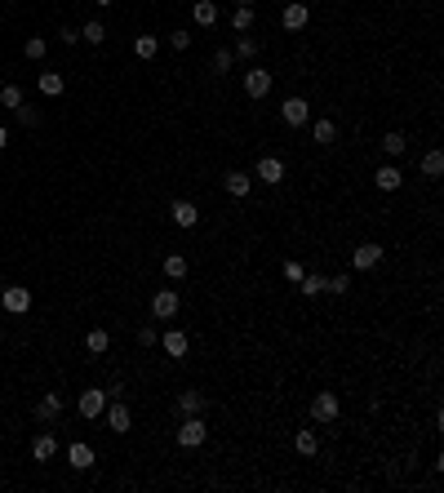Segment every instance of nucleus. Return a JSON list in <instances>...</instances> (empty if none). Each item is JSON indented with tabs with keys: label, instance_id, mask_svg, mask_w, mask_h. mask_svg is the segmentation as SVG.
I'll use <instances>...</instances> for the list:
<instances>
[{
	"label": "nucleus",
	"instance_id": "nucleus-41",
	"mask_svg": "<svg viewBox=\"0 0 444 493\" xmlns=\"http://www.w3.org/2000/svg\"><path fill=\"white\" fill-rule=\"evenodd\" d=\"M5 147H9V134H5V125H0V152H5Z\"/></svg>",
	"mask_w": 444,
	"mask_h": 493
},
{
	"label": "nucleus",
	"instance_id": "nucleus-17",
	"mask_svg": "<svg viewBox=\"0 0 444 493\" xmlns=\"http://www.w3.org/2000/svg\"><path fill=\"white\" fill-rule=\"evenodd\" d=\"M54 453H58V440L49 436V431H40L36 440H31V458H36V463H49Z\"/></svg>",
	"mask_w": 444,
	"mask_h": 493
},
{
	"label": "nucleus",
	"instance_id": "nucleus-6",
	"mask_svg": "<svg viewBox=\"0 0 444 493\" xmlns=\"http://www.w3.org/2000/svg\"><path fill=\"white\" fill-rule=\"evenodd\" d=\"M178 307H183L178 289H160L156 298H152V316H156V320H173V316H178Z\"/></svg>",
	"mask_w": 444,
	"mask_h": 493
},
{
	"label": "nucleus",
	"instance_id": "nucleus-19",
	"mask_svg": "<svg viewBox=\"0 0 444 493\" xmlns=\"http://www.w3.org/2000/svg\"><path fill=\"white\" fill-rule=\"evenodd\" d=\"M191 18L209 31L213 23H218V5H213V0H195V5H191Z\"/></svg>",
	"mask_w": 444,
	"mask_h": 493
},
{
	"label": "nucleus",
	"instance_id": "nucleus-39",
	"mask_svg": "<svg viewBox=\"0 0 444 493\" xmlns=\"http://www.w3.org/2000/svg\"><path fill=\"white\" fill-rule=\"evenodd\" d=\"M169 45H173V49H187V45H191V31H173Z\"/></svg>",
	"mask_w": 444,
	"mask_h": 493
},
{
	"label": "nucleus",
	"instance_id": "nucleus-21",
	"mask_svg": "<svg viewBox=\"0 0 444 493\" xmlns=\"http://www.w3.org/2000/svg\"><path fill=\"white\" fill-rule=\"evenodd\" d=\"M311 138H316L320 147H334L338 142V125L334 120H316V125H311Z\"/></svg>",
	"mask_w": 444,
	"mask_h": 493
},
{
	"label": "nucleus",
	"instance_id": "nucleus-34",
	"mask_svg": "<svg viewBox=\"0 0 444 493\" xmlns=\"http://www.w3.org/2000/svg\"><path fill=\"white\" fill-rule=\"evenodd\" d=\"M422 174H426V178H440V174H444V156H440V152H426V156H422Z\"/></svg>",
	"mask_w": 444,
	"mask_h": 493
},
{
	"label": "nucleus",
	"instance_id": "nucleus-5",
	"mask_svg": "<svg viewBox=\"0 0 444 493\" xmlns=\"http://www.w3.org/2000/svg\"><path fill=\"white\" fill-rule=\"evenodd\" d=\"M280 116H285V125L298 129V125H307V120H311V103L293 94V98H285V103H280Z\"/></svg>",
	"mask_w": 444,
	"mask_h": 493
},
{
	"label": "nucleus",
	"instance_id": "nucleus-26",
	"mask_svg": "<svg viewBox=\"0 0 444 493\" xmlns=\"http://www.w3.org/2000/svg\"><path fill=\"white\" fill-rule=\"evenodd\" d=\"M134 54H138L142 62H152V58L160 54V40H156V36H138V40H134Z\"/></svg>",
	"mask_w": 444,
	"mask_h": 493
},
{
	"label": "nucleus",
	"instance_id": "nucleus-38",
	"mask_svg": "<svg viewBox=\"0 0 444 493\" xmlns=\"http://www.w3.org/2000/svg\"><path fill=\"white\" fill-rule=\"evenodd\" d=\"M156 338H160V334H156V329H152V324H142V329H138V342H142V347H152V342H156Z\"/></svg>",
	"mask_w": 444,
	"mask_h": 493
},
{
	"label": "nucleus",
	"instance_id": "nucleus-3",
	"mask_svg": "<svg viewBox=\"0 0 444 493\" xmlns=\"http://www.w3.org/2000/svg\"><path fill=\"white\" fill-rule=\"evenodd\" d=\"M0 307H5L9 316H27L31 311V289L27 285H9L5 293H0Z\"/></svg>",
	"mask_w": 444,
	"mask_h": 493
},
{
	"label": "nucleus",
	"instance_id": "nucleus-11",
	"mask_svg": "<svg viewBox=\"0 0 444 493\" xmlns=\"http://www.w3.org/2000/svg\"><path fill=\"white\" fill-rule=\"evenodd\" d=\"M258 178H262V183H271V187L285 183V160L280 156H262L258 160Z\"/></svg>",
	"mask_w": 444,
	"mask_h": 493
},
{
	"label": "nucleus",
	"instance_id": "nucleus-43",
	"mask_svg": "<svg viewBox=\"0 0 444 493\" xmlns=\"http://www.w3.org/2000/svg\"><path fill=\"white\" fill-rule=\"evenodd\" d=\"M236 5H254V0H236Z\"/></svg>",
	"mask_w": 444,
	"mask_h": 493
},
{
	"label": "nucleus",
	"instance_id": "nucleus-7",
	"mask_svg": "<svg viewBox=\"0 0 444 493\" xmlns=\"http://www.w3.org/2000/svg\"><path fill=\"white\" fill-rule=\"evenodd\" d=\"M31 414H36V422H58L62 418V396H58V391H49V396H40L36 400V409H31Z\"/></svg>",
	"mask_w": 444,
	"mask_h": 493
},
{
	"label": "nucleus",
	"instance_id": "nucleus-12",
	"mask_svg": "<svg viewBox=\"0 0 444 493\" xmlns=\"http://www.w3.org/2000/svg\"><path fill=\"white\" fill-rule=\"evenodd\" d=\"M351 262H355V271H369V267H377V262H382V244H360V249L351 254Z\"/></svg>",
	"mask_w": 444,
	"mask_h": 493
},
{
	"label": "nucleus",
	"instance_id": "nucleus-30",
	"mask_svg": "<svg viewBox=\"0 0 444 493\" xmlns=\"http://www.w3.org/2000/svg\"><path fill=\"white\" fill-rule=\"evenodd\" d=\"M40 94L45 98H58L62 94V76L58 72H40Z\"/></svg>",
	"mask_w": 444,
	"mask_h": 493
},
{
	"label": "nucleus",
	"instance_id": "nucleus-40",
	"mask_svg": "<svg viewBox=\"0 0 444 493\" xmlns=\"http://www.w3.org/2000/svg\"><path fill=\"white\" fill-rule=\"evenodd\" d=\"M285 276L289 280H302V262H285Z\"/></svg>",
	"mask_w": 444,
	"mask_h": 493
},
{
	"label": "nucleus",
	"instance_id": "nucleus-4",
	"mask_svg": "<svg viewBox=\"0 0 444 493\" xmlns=\"http://www.w3.org/2000/svg\"><path fill=\"white\" fill-rule=\"evenodd\" d=\"M342 414V404L334 391H320V396H311V422H334Z\"/></svg>",
	"mask_w": 444,
	"mask_h": 493
},
{
	"label": "nucleus",
	"instance_id": "nucleus-16",
	"mask_svg": "<svg viewBox=\"0 0 444 493\" xmlns=\"http://www.w3.org/2000/svg\"><path fill=\"white\" fill-rule=\"evenodd\" d=\"M222 187H227V196L244 200V196H249V187H254V178H249V174H240V169H232V174L222 178Z\"/></svg>",
	"mask_w": 444,
	"mask_h": 493
},
{
	"label": "nucleus",
	"instance_id": "nucleus-8",
	"mask_svg": "<svg viewBox=\"0 0 444 493\" xmlns=\"http://www.w3.org/2000/svg\"><path fill=\"white\" fill-rule=\"evenodd\" d=\"M244 94H249V98H267L271 94V72L249 67V72H244Z\"/></svg>",
	"mask_w": 444,
	"mask_h": 493
},
{
	"label": "nucleus",
	"instance_id": "nucleus-9",
	"mask_svg": "<svg viewBox=\"0 0 444 493\" xmlns=\"http://www.w3.org/2000/svg\"><path fill=\"white\" fill-rule=\"evenodd\" d=\"M103 418H107V426H111V431H116V436H125V431H129V422H134V418H129V404H125V400H116V404L107 400Z\"/></svg>",
	"mask_w": 444,
	"mask_h": 493
},
{
	"label": "nucleus",
	"instance_id": "nucleus-31",
	"mask_svg": "<svg viewBox=\"0 0 444 493\" xmlns=\"http://www.w3.org/2000/svg\"><path fill=\"white\" fill-rule=\"evenodd\" d=\"M80 40H89V45H103V40H107V27L93 18V23H85V27H80Z\"/></svg>",
	"mask_w": 444,
	"mask_h": 493
},
{
	"label": "nucleus",
	"instance_id": "nucleus-44",
	"mask_svg": "<svg viewBox=\"0 0 444 493\" xmlns=\"http://www.w3.org/2000/svg\"><path fill=\"white\" fill-rule=\"evenodd\" d=\"M0 342H5V329H0Z\"/></svg>",
	"mask_w": 444,
	"mask_h": 493
},
{
	"label": "nucleus",
	"instance_id": "nucleus-20",
	"mask_svg": "<svg viewBox=\"0 0 444 493\" xmlns=\"http://www.w3.org/2000/svg\"><path fill=\"white\" fill-rule=\"evenodd\" d=\"M258 49H262V45H258V40L249 36V31H240V36H236V49H232V54H236L240 62H254V58H258Z\"/></svg>",
	"mask_w": 444,
	"mask_h": 493
},
{
	"label": "nucleus",
	"instance_id": "nucleus-22",
	"mask_svg": "<svg viewBox=\"0 0 444 493\" xmlns=\"http://www.w3.org/2000/svg\"><path fill=\"white\" fill-rule=\"evenodd\" d=\"M254 18H258L254 5H236V9H232V27H236V36H240V31H254Z\"/></svg>",
	"mask_w": 444,
	"mask_h": 493
},
{
	"label": "nucleus",
	"instance_id": "nucleus-14",
	"mask_svg": "<svg viewBox=\"0 0 444 493\" xmlns=\"http://www.w3.org/2000/svg\"><path fill=\"white\" fill-rule=\"evenodd\" d=\"M307 18H311V9L302 5V0H293V5H285V13H280V23H285L289 31H302V27H307Z\"/></svg>",
	"mask_w": 444,
	"mask_h": 493
},
{
	"label": "nucleus",
	"instance_id": "nucleus-23",
	"mask_svg": "<svg viewBox=\"0 0 444 493\" xmlns=\"http://www.w3.org/2000/svg\"><path fill=\"white\" fill-rule=\"evenodd\" d=\"M85 347H89L93 356H103V351L111 347V334H107V329H89V334H85Z\"/></svg>",
	"mask_w": 444,
	"mask_h": 493
},
{
	"label": "nucleus",
	"instance_id": "nucleus-36",
	"mask_svg": "<svg viewBox=\"0 0 444 493\" xmlns=\"http://www.w3.org/2000/svg\"><path fill=\"white\" fill-rule=\"evenodd\" d=\"M23 49H27V58H31V62H40V58L49 54V45H45V36H27V45H23Z\"/></svg>",
	"mask_w": 444,
	"mask_h": 493
},
{
	"label": "nucleus",
	"instance_id": "nucleus-28",
	"mask_svg": "<svg viewBox=\"0 0 444 493\" xmlns=\"http://www.w3.org/2000/svg\"><path fill=\"white\" fill-rule=\"evenodd\" d=\"M293 445H298V453H302V458H311V453L320 449V440H316V431H311V426H302V431H298V440H293Z\"/></svg>",
	"mask_w": 444,
	"mask_h": 493
},
{
	"label": "nucleus",
	"instance_id": "nucleus-25",
	"mask_svg": "<svg viewBox=\"0 0 444 493\" xmlns=\"http://www.w3.org/2000/svg\"><path fill=\"white\" fill-rule=\"evenodd\" d=\"M298 289L307 293V298H316V293H324V276H320V271H302V280H298Z\"/></svg>",
	"mask_w": 444,
	"mask_h": 493
},
{
	"label": "nucleus",
	"instance_id": "nucleus-18",
	"mask_svg": "<svg viewBox=\"0 0 444 493\" xmlns=\"http://www.w3.org/2000/svg\"><path fill=\"white\" fill-rule=\"evenodd\" d=\"M373 183H377V191H396V187L404 183V174L396 169V164H382V169L373 174Z\"/></svg>",
	"mask_w": 444,
	"mask_h": 493
},
{
	"label": "nucleus",
	"instance_id": "nucleus-42",
	"mask_svg": "<svg viewBox=\"0 0 444 493\" xmlns=\"http://www.w3.org/2000/svg\"><path fill=\"white\" fill-rule=\"evenodd\" d=\"M98 5H116V0H98Z\"/></svg>",
	"mask_w": 444,
	"mask_h": 493
},
{
	"label": "nucleus",
	"instance_id": "nucleus-24",
	"mask_svg": "<svg viewBox=\"0 0 444 493\" xmlns=\"http://www.w3.org/2000/svg\"><path fill=\"white\" fill-rule=\"evenodd\" d=\"M232 67H236V54H232V49H218V54H213V62H209L213 76H227Z\"/></svg>",
	"mask_w": 444,
	"mask_h": 493
},
{
	"label": "nucleus",
	"instance_id": "nucleus-27",
	"mask_svg": "<svg viewBox=\"0 0 444 493\" xmlns=\"http://www.w3.org/2000/svg\"><path fill=\"white\" fill-rule=\"evenodd\" d=\"M178 409H183V414H200L205 409V391H183V396H178Z\"/></svg>",
	"mask_w": 444,
	"mask_h": 493
},
{
	"label": "nucleus",
	"instance_id": "nucleus-1",
	"mask_svg": "<svg viewBox=\"0 0 444 493\" xmlns=\"http://www.w3.org/2000/svg\"><path fill=\"white\" fill-rule=\"evenodd\" d=\"M107 400H111V396H107V391H103V387H89V391H80V400H76V409H80V418H89V422H93V418H103V409H107Z\"/></svg>",
	"mask_w": 444,
	"mask_h": 493
},
{
	"label": "nucleus",
	"instance_id": "nucleus-32",
	"mask_svg": "<svg viewBox=\"0 0 444 493\" xmlns=\"http://www.w3.org/2000/svg\"><path fill=\"white\" fill-rule=\"evenodd\" d=\"M404 147H409V138L396 134V129H391V134L382 138V152H387V156H404Z\"/></svg>",
	"mask_w": 444,
	"mask_h": 493
},
{
	"label": "nucleus",
	"instance_id": "nucleus-15",
	"mask_svg": "<svg viewBox=\"0 0 444 493\" xmlns=\"http://www.w3.org/2000/svg\"><path fill=\"white\" fill-rule=\"evenodd\" d=\"M67 463H72L76 471H89V467H93V449L85 445V440H72V445H67Z\"/></svg>",
	"mask_w": 444,
	"mask_h": 493
},
{
	"label": "nucleus",
	"instance_id": "nucleus-29",
	"mask_svg": "<svg viewBox=\"0 0 444 493\" xmlns=\"http://www.w3.org/2000/svg\"><path fill=\"white\" fill-rule=\"evenodd\" d=\"M164 276H169V280H183V276H187V258L183 254H169V258H164Z\"/></svg>",
	"mask_w": 444,
	"mask_h": 493
},
{
	"label": "nucleus",
	"instance_id": "nucleus-13",
	"mask_svg": "<svg viewBox=\"0 0 444 493\" xmlns=\"http://www.w3.org/2000/svg\"><path fill=\"white\" fill-rule=\"evenodd\" d=\"M164 356H173V360H183L187 356V347H191V342H187V334H183V329H164Z\"/></svg>",
	"mask_w": 444,
	"mask_h": 493
},
{
	"label": "nucleus",
	"instance_id": "nucleus-37",
	"mask_svg": "<svg viewBox=\"0 0 444 493\" xmlns=\"http://www.w3.org/2000/svg\"><path fill=\"white\" fill-rule=\"evenodd\" d=\"M0 107H9V111L23 107V89L18 85H5V89H0Z\"/></svg>",
	"mask_w": 444,
	"mask_h": 493
},
{
	"label": "nucleus",
	"instance_id": "nucleus-2",
	"mask_svg": "<svg viewBox=\"0 0 444 493\" xmlns=\"http://www.w3.org/2000/svg\"><path fill=\"white\" fill-rule=\"evenodd\" d=\"M205 436H209V426L200 414H187V422L178 426V445L183 449H195V445H205Z\"/></svg>",
	"mask_w": 444,
	"mask_h": 493
},
{
	"label": "nucleus",
	"instance_id": "nucleus-35",
	"mask_svg": "<svg viewBox=\"0 0 444 493\" xmlns=\"http://www.w3.org/2000/svg\"><path fill=\"white\" fill-rule=\"evenodd\" d=\"M13 120H18L23 129H31V125H40V111H36V107H27V103H23V107H13Z\"/></svg>",
	"mask_w": 444,
	"mask_h": 493
},
{
	"label": "nucleus",
	"instance_id": "nucleus-10",
	"mask_svg": "<svg viewBox=\"0 0 444 493\" xmlns=\"http://www.w3.org/2000/svg\"><path fill=\"white\" fill-rule=\"evenodd\" d=\"M169 218H173V227H183V232H187V227L200 222V209H195L191 200H173L169 205Z\"/></svg>",
	"mask_w": 444,
	"mask_h": 493
},
{
	"label": "nucleus",
	"instance_id": "nucleus-33",
	"mask_svg": "<svg viewBox=\"0 0 444 493\" xmlns=\"http://www.w3.org/2000/svg\"><path fill=\"white\" fill-rule=\"evenodd\" d=\"M347 289H351L347 276H324V293H334V298H347Z\"/></svg>",
	"mask_w": 444,
	"mask_h": 493
}]
</instances>
